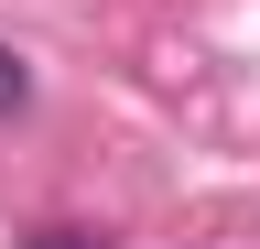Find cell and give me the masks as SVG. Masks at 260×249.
<instances>
[{"mask_svg": "<svg viewBox=\"0 0 260 249\" xmlns=\"http://www.w3.org/2000/svg\"><path fill=\"white\" fill-rule=\"evenodd\" d=\"M44 249H98V238H76V228H44Z\"/></svg>", "mask_w": 260, "mask_h": 249, "instance_id": "7a4b0ae2", "label": "cell"}, {"mask_svg": "<svg viewBox=\"0 0 260 249\" xmlns=\"http://www.w3.org/2000/svg\"><path fill=\"white\" fill-rule=\"evenodd\" d=\"M22 98H32V76H22V54H11V44H0V119H11Z\"/></svg>", "mask_w": 260, "mask_h": 249, "instance_id": "6da1fadb", "label": "cell"}]
</instances>
